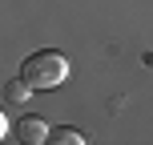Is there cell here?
Returning <instances> with one entry per match:
<instances>
[{
  "label": "cell",
  "instance_id": "1",
  "mask_svg": "<svg viewBox=\"0 0 153 145\" xmlns=\"http://www.w3.org/2000/svg\"><path fill=\"white\" fill-rule=\"evenodd\" d=\"M20 77L32 89H56V85L69 77V61H65L56 48H40V53H32V57L20 61Z\"/></svg>",
  "mask_w": 153,
  "mask_h": 145
},
{
  "label": "cell",
  "instance_id": "2",
  "mask_svg": "<svg viewBox=\"0 0 153 145\" xmlns=\"http://www.w3.org/2000/svg\"><path fill=\"white\" fill-rule=\"evenodd\" d=\"M48 133H53V129H48V125L40 121V117H24V121L16 125V137H12V141H24V145H40V141H48Z\"/></svg>",
  "mask_w": 153,
  "mask_h": 145
},
{
  "label": "cell",
  "instance_id": "3",
  "mask_svg": "<svg viewBox=\"0 0 153 145\" xmlns=\"http://www.w3.org/2000/svg\"><path fill=\"white\" fill-rule=\"evenodd\" d=\"M28 93H32V85L24 77H16V81L4 85V105H28Z\"/></svg>",
  "mask_w": 153,
  "mask_h": 145
},
{
  "label": "cell",
  "instance_id": "4",
  "mask_svg": "<svg viewBox=\"0 0 153 145\" xmlns=\"http://www.w3.org/2000/svg\"><path fill=\"white\" fill-rule=\"evenodd\" d=\"M48 141H53V145H85V133H81V129H69V125H61V129L48 133Z\"/></svg>",
  "mask_w": 153,
  "mask_h": 145
}]
</instances>
